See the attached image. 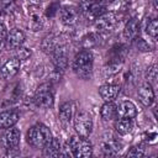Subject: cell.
I'll use <instances>...</instances> for the list:
<instances>
[{
    "mask_svg": "<svg viewBox=\"0 0 158 158\" xmlns=\"http://www.w3.org/2000/svg\"><path fill=\"white\" fill-rule=\"evenodd\" d=\"M6 36H7V31H6V27L5 25L0 21V46L2 43H5V40H6Z\"/></svg>",
    "mask_w": 158,
    "mask_h": 158,
    "instance_id": "31",
    "label": "cell"
},
{
    "mask_svg": "<svg viewBox=\"0 0 158 158\" xmlns=\"http://www.w3.org/2000/svg\"><path fill=\"white\" fill-rule=\"evenodd\" d=\"M26 138L32 148L42 149L52 139V132L46 125L36 123L32 127H30V130L26 133Z\"/></svg>",
    "mask_w": 158,
    "mask_h": 158,
    "instance_id": "2",
    "label": "cell"
},
{
    "mask_svg": "<svg viewBox=\"0 0 158 158\" xmlns=\"http://www.w3.org/2000/svg\"><path fill=\"white\" fill-rule=\"evenodd\" d=\"M59 11V4L58 2H52L48 7H47V11H46V15L48 17H53L56 14H58Z\"/></svg>",
    "mask_w": 158,
    "mask_h": 158,
    "instance_id": "28",
    "label": "cell"
},
{
    "mask_svg": "<svg viewBox=\"0 0 158 158\" xmlns=\"http://www.w3.org/2000/svg\"><path fill=\"white\" fill-rule=\"evenodd\" d=\"M100 115L105 121H110L114 120L117 116V110H116V105L112 101H106L101 109H100Z\"/></svg>",
    "mask_w": 158,
    "mask_h": 158,
    "instance_id": "22",
    "label": "cell"
},
{
    "mask_svg": "<svg viewBox=\"0 0 158 158\" xmlns=\"http://www.w3.org/2000/svg\"><path fill=\"white\" fill-rule=\"evenodd\" d=\"M52 62L54 64V67L58 70H64L68 67V57L65 53V49L63 46L58 44L57 48L52 52Z\"/></svg>",
    "mask_w": 158,
    "mask_h": 158,
    "instance_id": "13",
    "label": "cell"
},
{
    "mask_svg": "<svg viewBox=\"0 0 158 158\" xmlns=\"http://www.w3.org/2000/svg\"><path fill=\"white\" fill-rule=\"evenodd\" d=\"M138 32H139V20L137 17H132L125 25V28L122 31V36L125 40L132 41L136 37H138Z\"/></svg>",
    "mask_w": 158,
    "mask_h": 158,
    "instance_id": "17",
    "label": "cell"
},
{
    "mask_svg": "<svg viewBox=\"0 0 158 158\" xmlns=\"http://www.w3.org/2000/svg\"><path fill=\"white\" fill-rule=\"evenodd\" d=\"M101 149L105 156H116L122 149V144L117 142L114 137H110V138L105 137L101 141Z\"/></svg>",
    "mask_w": 158,
    "mask_h": 158,
    "instance_id": "18",
    "label": "cell"
},
{
    "mask_svg": "<svg viewBox=\"0 0 158 158\" xmlns=\"http://www.w3.org/2000/svg\"><path fill=\"white\" fill-rule=\"evenodd\" d=\"M135 40H136V43H137V47H138L139 51H143V52L151 51V46H149L147 42H144V40H142V38H139V37H136Z\"/></svg>",
    "mask_w": 158,
    "mask_h": 158,
    "instance_id": "30",
    "label": "cell"
},
{
    "mask_svg": "<svg viewBox=\"0 0 158 158\" xmlns=\"http://www.w3.org/2000/svg\"><path fill=\"white\" fill-rule=\"evenodd\" d=\"M59 14V17H60V21L64 23V25H74L77 21H78V17H79V10L74 6H62L58 11Z\"/></svg>",
    "mask_w": 158,
    "mask_h": 158,
    "instance_id": "11",
    "label": "cell"
},
{
    "mask_svg": "<svg viewBox=\"0 0 158 158\" xmlns=\"http://www.w3.org/2000/svg\"><path fill=\"white\" fill-rule=\"evenodd\" d=\"M35 102L38 107H42V109H49L53 106L54 95H53L52 85L49 83H46L38 86L35 94Z\"/></svg>",
    "mask_w": 158,
    "mask_h": 158,
    "instance_id": "5",
    "label": "cell"
},
{
    "mask_svg": "<svg viewBox=\"0 0 158 158\" xmlns=\"http://www.w3.org/2000/svg\"><path fill=\"white\" fill-rule=\"evenodd\" d=\"M93 117L91 115L85 110H79L74 115V128L78 133V136L81 137H89L93 132Z\"/></svg>",
    "mask_w": 158,
    "mask_h": 158,
    "instance_id": "4",
    "label": "cell"
},
{
    "mask_svg": "<svg viewBox=\"0 0 158 158\" xmlns=\"http://www.w3.org/2000/svg\"><path fill=\"white\" fill-rule=\"evenodd\" d=\"M57 46H58V42H57L56 38L52 37V36L46 37V38L43 40V42H42V48H43V51L47 52V53H51V54H52V52L57 48Z\"/></svg>",
    "mask_w": 158,
    "mask_h": 158,
    "instance_id": "25",
    "label": "cell"
},
{
    "mask_svg": "<svg viewBox=\"0 0 158 158\" xmlns=\"http://www.w3.org/2000/svg\"><path fill=\"white\" fill-rule=\"evenodd\" d=\"M137 95H138V99H139V101L143 106H147V107L151 106L154 101V90H153L152 84L148 83V81L143 83L139 86V89L137 91Z\"/></svg>",
    "mask_w": 158,
    "mask_h": 158,
    "instance_id": "10",
    "label": "cell"
},
{
    "mask_svg": "<svg viewBox=\"0 0 158 158\" xmlns=\"http://www.w3.org/2000/svg\"><path fill=\"white\" fill-rule=\"evenodd\" d=\"M74 102L73 101H65V102H63L60 106H59V118H60V121L62 122H64V123H68L70 120H72V117H73V115H74Z\"/></svg>",
    "mask_w": 158,
    "mask_h": 158,
    "instance_id": "21",
    "label": "cell"
},
{
    "mask_svg": "<svg viewBox=\"0 0 158 158\" xmlns=\"http://www.w3.org/2000/svg\"><path fill=\"white\" fill-rule=\"evenodd\" d=\"M146 32L153 40L157 38V35H158V20L157 19H151L147 22V25H146Z\"/></svg>",
    "mask_w": 158,
    "mask_h": 158,
    "instance_id": "24",
    "label": "cell"
},
{
    "mask_svg": "<svg viewBox=\"0 0 158 158\" xmlns=\"http://www.w3.org/2000/svg\"><path fill=\"white\" fill-rule=\"evenodd\" d=\"M94 57L89 49L79 51L73 59V70L81 79H89L93 75Z\"/></svg>",
    "mask_w": 158,
    "mask_h": 158,
    "instance_id": "1",
    "label": "cell"
},
{
    "mask_svg": "<svg viewBox=\"0 0 158 158\" xmlns=\"http://www.w3.org/2000/svg\"><path fill=\"white\" fill-rule=\"evenodd\" d=\"M146 79L148 83H153L156 81L157 79V69H156V64H152L149 68H147V72H146Z\"/></svg>",
    "mask_w": 158,
    "mask_h": 158,
    "instance_id": "26",
    "label": "cell"
},
{
    "mask_svg": "<svg viewBox=\"0 0 158 158\" xmlns=\"http://www.w3.org/2000/svg\"><path fill=\"white\" fill-rule=\"evenodd\" d=\"M25 42V33L19 28H12L10 32H7L6 40H5V47L11 51H16L17 48L22 47Z\"/></svg>",
    "mask_w": 158,
    "mask_h": 158,
    "instance_id": "8",
    "label": "cell"
},
{
    "mask_svg": "<svg viewBox=\"0 0 158 158\" xmlns=\"http://www.w3.org/2000/svg\"><path fill=\"white\" fill-rule=\"evenodd\" d=\"M20 114L17 110L10 109L0 112V127L1 128H9L12 127L17 121H19Z\"/></svg>",
    "mask_w": 158,
    "mask_h": 158,
    "instance_id": "16",
    "label": "cell"
},
{
    "mask_svg": "<svg viewBox=\"0 0 158 158\" xmlns=\"http://www.w3.org/2000/svg\"><path fill=\"white\" fill-rule=\"evenodd\" d=\"M43 151V156L46 157H58L62 153V146L58 138H53L42 148Z\"/></svg>",
    "mask_w": 158,
    "mask_h": 158,
    "instance_id": "20",
    "label": "cell"
},
{
    "mask_svg": "<svg viewBox=\"0 0 158 158\" xmlns=\"http://www.w3.org/2000/svg\"><path fill=\"white\" fill-rule=\"evenodd\" d=\"M16 52H17L16 58L20 59V60H26V59L30 58V56H31V51H30L28 48H25V47H20V48H17Z\"/></svg>",
    "mask_w": 158,
    "mask_h": 158,
    "instance_id": "27",
    "label": "cell"
},
{
    "mask_svg": "<svg viewBox=\"0 0 158 158\" xmlns=\"http://www.w3.org/2000/svg\"><path fill=\"white\" fill-rule=\"evenodd\" d=\"M43 23L44 20L40 9L37 6H31L28 9V27L32 31H38L43 27Z\"/></svg>",
    "mask_w": 158,
    "mask_h": 158,
    "instance_id": "12",
    "label": "cell"
},
{
    "mask_svg": "<svg viewBox=\"0 0 158 158\" xmlns=\"http://www.w3.org/2000/svg\"><path fill=\"white\" fill-rule=\"evenodd\" d=\"M94 21H95V28L99 32H109L116 25V16L114 12H102Z\"/></svg>",
    "mask_w": 158,
    "mask_h": 158,
    "instance_id": "7",
    "label": "cell"
},
{
    "mask_svg": "<svg viewBox=\"0 0 158 158\" xmlns=\"http://www.w3.org/2000/svg\"><path fill=\"white\" fill-rule=\"evenodd\" d=\"M106 1H109V2H110V1H114V0H106Z\"/></svg>",
    "mask_w": 158,
    "mask_h": 158,
    "instance_id": "32",
    "label": "cell"
},
{
    "mask_svg": "<svg viewBox=\"0 0 158 158\" xmlns=\"http://www.w3.org/2000/svg\"><path fill=\"white\" fill-rule=\"evenodd\" d=\"M105 10V5L101 0H85L80 4L79 12L90 20H95L98 16H100Z\"/></svg>",
    "mask_w": 158,
    "mask_h": 158,
    "instance_id": "6",
    "label": "cell"
},
{
    "mask_svg": "<svg viewBox=\"0 0 158 158\" xmlns=\"http://www.w3.org/2000/svg\"><path fill=\"white\" fill-rule=\"evenodd\" d=\"M116 110H117V116L125 118H133L137 115V107L130 100L121 101L118 105H116Z\"/></svg>",
    "mask_w": 158,
    "mask_h": 158,
    "instance_id": "15",
    "label": "cell"
},
{
    "mask_svg": "<svg viewBox=\"0 0 158 158\" xmlns=\"http://www.w3.org/2000/svg\"><path fill=\"white\" fill-rule=\"evenodd\" d=\"M99 93L105 101H114L120 93V86L117 84L107 83L99 88Z\"/></svg>",
    "mask_w": 158,
    "mask_h": 158,
    "instance_id": "19",
    "label": "cell"
},
{
    "mask_svg": "<svg viewBox=\"0 0 158 158\" xmlns=\"http://www.w3.org/2000/svg\"><path fill=\"white\" fill-rule=\"evenodd\" d=\"M20 131L17 128H15L14 126L12 127H9L6 128L5 133L2 135V146L7 149V151H11V149H15L17 148L19 143H20Z\"/></svg>",
    "mask_w": 158,
    "mask_h": 158,
    "instance_id": "9",
    "label": "cell"
},
{
    "mask_svg": "<svg viewBox=\"0 0 158 158\" xmlns=\"http://www.w3.org/2000/svg\"><path fill=\"white\" fill-rule=\"evenodd\" d=\"M20 64H21V60L17 59L16 57L9 59V60L1 67V69H0L1 77H2L4 79H11V78H14V77L19 73V70H20Z\"/></svg>",
    "mask_w": 158,
    "mask_h": 158,
    "instance_id": "14",
    "label": "cell"
},
{
    "mask_svg": "<svg viewBox=\"0 0 158 158\" xmlns=\"http://www.w3.org/2000/svg\"><path fill=\"white\" fill-rule=\"evenodd\" d=\"M68 147L72 154L77 158H86L93 154V146L86 137L73 136L68 142Z\"/></svg>",
    "mask_w": 158,
    "mask_h": 158,
    "instance_id": "3",
    "label": "cell"
},
{
    "mask_svg": "<svg viewBox=\"0 0 158 158\" xmlns=\"http://www.w3.org/2000/svg\"><path fill=\"white\" fill-rule=\"evenodd\" d=\"M126 156H127V157H136V158H138V157H143V156H144V152H143L142 148H138V147H131Z\"/></svg>",
    "mask_w": 158,
    "mask_h": 158,
    "instance_id": "29",
    "label": "cell"
},
{
    "mask_svg": "<svg viewBox=\"0 0 158 158\" xmlns=\"http://www.w3.org/2000/svg\"><path fill=\"white\" fill-rule=\"evenodd\" d=\"M115 128L120 135H127L132 131L133 128V122L132 118H125V117H120L116 122H115Z\"/></svg>",
    "mask_w": 158,
    "mask_h": 158,
    "instance_id": "23",
    "label": "cell"
}]
</instances>
